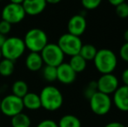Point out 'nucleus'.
I'll return each instance as SVG.
<instances>
[{
    "instance_id": "obj_17",
    "label": "nucleus",
    "mask_w": 128,
    "mask_h": 127,
    "mask_svg": "<svg viewBox=\"0 0 128 127\" xmlns=\"http://www.w3.org/2000/svg\"><path fill=\"white\" fill-rule=\"evenodd\" d=\"M68 64H70V66L72 68V70L75 72L79 73L86 70V65H87V61L84 58H83L79 54H78L71 57Z\"/></svg>"
},
{
    "instance_id": "obj_13",
    "label": "nucleus",
    "mask_w": 128,
    "mask_h": 127,
    "mask_svg": "<svg viewBox=\"0 0 128 127\" xmlns=\"http://www.w3.org/2000/svg\"><path fill=\"white\" fill-rule=\"evenodd\" d=\"M112 102L120 111L125 112H128V86H118L113 93Z\"/></svg>"
},
{
    "instance_id": "obj_27",
    "label": "nucleus",
    "mask_w": 128,
    "mask_h": 127,
    "mask_svg": "<svg viewBox=\"0 0 128 127\" xmlns=\"http://www.w3.org/2000/svg\"><path fill=\"white\" fill-rule=\"evenodd\" d=\"M10 30H12V24L10 23L6 22V21L2 19L0 21V33L2 35H6V34L10 33Z\"/></svg>"
},
{
    "instance_id": "obj_36",
    "label": "nucleus",
    "mask_w": 128,
    "mask_h": 127,
    "mask_svg": "<svg viewBox=\"0 0 128 127\" xmlns=\"http://www.w3.org/2000/svg\"><path fill=\"white\" fill-rule=\"evenodd\" d=\"M124 39H125L126 43H128V29L124 33Z\"/></svg>"
},
{
    "instance_id": "obj_37",
    "label": "nucleus",
    "mask_w": 128,
    "mask_h": 127,
    "mask_svg": "<svg viewBox=\"0 0 128 127\" xmlns=\"http://www.w3.org/2000/svg\"><path fill=\"white\" fill-rule=\"evenodd\" d=\"M3 58V55H2V51H1V49H0V60H1V58Z\"/></svg>"
},
{
    "instance_id": "obj_25",
    "label": "nucleus",
    "mask_w": 128,
    "mask_h": 127,
    "mask_svg": "<svg viewBox=\"0 0 128 127\" xmlns=\"http://www.w3.org/2000/svg\"><path fill=\"white\" fill-rule=\"evenodd\" d=\"M96 92H98L97 88V81H91L87 85L84 91V95L87 99H90L91 97Z\"/></svg>"
},
{
    "instance_id": "obj_26",
    "label": "nucleus",
    "mask_w": 128,
    "mask_h": 127,
    "mask_svg": "<svg viewBox=\"0 0 128 127\" xmlns=\"http://www.w3.org/2000/svg\"><path fill=\"white\" fill-rule=\"evenodd\" d=\"M115 10H116V14L121 18H126L128 17V3L124 2V3H120V4L117 5L115 7Z\"/></svg>"
},
{
    "instance_id": "obj_15",
    "label": "nucleus",
    "mask_w": 128,
    "mask_h": 127,
    "mask_svg": "<svg viewBox=\"0 0 128 127\" xmlns=\"http://www.w3.org/2000/svg\"><path fill=\"white\" fill-rule=\"evenodd\" d=\"M42 57L39 52H30L28 54L26 59V66L30 71H38L43 68Z\"/></svg>"
},
{
    "instance_id": "obj_33",
    "label": "nucleus",
    "mask_w": 128,
    "mask_h": 127,
    "mask_svg": "<svg viewBox=\"0 0 128 127\" xmlns=\"http://www.w3.org/2000/svg\"><path fill=\"white\" fill-rule=\"evenodd\" d=\"M5 39H6V37H5L4 35H2L1 33H0V49H1V47L3 46L4 43Z\"/></svg>"
},
{
    "instance_id": "obj_22",
    "label": "nucleus",
    "mask_w": 128,
    "mask_h": 127,
    "mask_svg": "<svg viewBox=\"0 0 128 127\" xmlns=\"http://www.w3.org/2000/svg\"><path fill=\"white\" fill-rule=\"evenodd\" d=\"M14 69H15V64L14 62L12 60L4 59L0 60V75L3 77H10L12 73L14 72Z\"/></svg>"
},
{
    "instance_id": "obj_28",
    "label": "nucleus",
    "mask_w": 128,
    "mask_h": 127,
    "mask_svg": "<svg viewBox=\"0 0 128 127\" xmlns=\"http://www.w3.org/2000/svg\"><path fill=\"white\" fill-rule=\"evenodd\" d=\"M120 57L123 61L128 63V43H125L122 44V46L120 49Z\"/></svg>"
},
{
    "instance_id": "obj_7",
    "label": "nucleus",
    "mask_w": 128,
    "mask_h": 127,
    "mask_svg": "<svg viewBox=\"0 0 128 127\" xmlns=\"http://www.w3.org/2000/svg\"><path fill=\"white\" fill-rule=\"evenodd\" d=\"M40 55L46 65L58 67L64 62V54L57 44H47L41 51Z\"/></svg>"
},
{
    "instance_id": "obj_4",
    "label": "nucleus",
    "mask_w": 128,
    "mask_h": 127,
    "mask_svg": "<svg viewBox=\"0 0 128 127\" xmlns=\"http://www.w3.org/2000/svg\"><path fill=\"white\" fill-rule=\"evenodd\" d=\"M24 40L18 37H10L5 39L1 47L2 55L4 58L15 62L26 51Z\"/></svg>"
},
{
    "instance_id": "obj_35",
    "label": "nucleus",
    "mask_w": 128,
    "mask_h": 127,
    "mask_svg": "<svg viewBox=\"0 0 128 127\" xmlns=\"http://www.w3.org/2000/svg\"><path fill=\"white\" fill-rule=\"evenodd\" d=\"M24 0H10V3H17V4H22Z\"/></svg>"
},
{
    "instance_id": "obj_39",
    "label": "nucleus",
    "mask_w": 128,
    "mask_h": 127,
    "mask_svg": "<svg viewBox=\"0 0 128 127\" xmlns=\"http://www.w3.org/2000/svg\"><path fill=\"white\" fill-rule=\"evenodd\" d=\"M126 127H128V126H126Z\"/></svg>"
},
{
    "instance_id": "obj_29",
    "label": "nucleus",
    "mask_w": 128,
    "mask_h": 127,
    "mask_svg": "<svg viewBox=\"0 0 128 127\" xmlns=\"http://www.w3.org/2000/svg\"><path fill=\"white\" fill-rule=\"evenodd\" d=\"M37 127H58V124L54 120L44 119V120L41 121L40 123H38Z\"/></svg>"
},
{
    "instance_id": "obj_41",
    "label": "nucleus",
    "mask_w": 128,
    "mask_h": 127,
    "mask_svg": "<svg viewBox=\"0 0 128 127\" xmlns=\"http://www.w3.org/2000/svg\"><path fill=\"white\" fill-rule=\"evenodd\" d=\"M0 127H1V126H0Z\"/></svg>"
},
{
    "instance_id": "obj_6",
    "label": "nucleus",
    "mask_w": 128,
    "mask_h": 127,
    "mask_svg": "<svg viewBox=\"0 0 128 127\" xmlns=\"http://www.w3.org/2000/svg\"><path fill=\"white\" fill-rule=\"evenodd\" d=\"M92 112L98 116H104L111 111L112 100L110 95L96 92L89 99Z\"/></svg>"
},
{
    "instance_id": "obj_40",
    "label": "nucleus",
    "mask_w": 128,
    "mask_h": 127,
    "mask_svg": "<svg viewBox=\"0 0 128 127\" xmlns=\"http://www.w3.org/2000/svg\"><path fill=\"white\" fill-rule=\"evenodd\" d=\"M0 1H2V0H0Z\"/></svg>"
},
{
    "instance_id": "obj_32",
    "label": "nucleus",
    "mask_w": 128,
    "mask_h": 127,
    "mask_svg": "<svg viewBox=\"0 0 128 127\" xmlns=\"http://www.w3.org/2000/svg\"><path fill=\"white\" fill-rule=\"evenodd\" d=\"M108 2H109L112 6L116 7L117 5H118V4H120V3L126 2V0H108Z\"/></svg>"
},
{
    "instance_id": "obj_16",
    "label": "nucleus",
    "mask_w": 128,
    "mask_h": 127,
    "mask_svg": "<svg viewBox=\"0 0 128 127\" xmlns=\"http://www.w3.org/2000/svg\"><path fill=\"white\" fill-rule=\"evenodd\" d=\"M24 107L30 111H36L41 108V101L39 95L34 92H28L22 98Z\"/></svg>"
},
{
    "instance_id": "obj_8",
    "label": "nucleus",
    "mask_w": 128,
    "mask_h": 127,
    "mask_svg": "<svg viewBox=\"0 0 128 127\" xmlns=\"http://www.w3.org/2000/svg\"><path fill=\"white\" fill-rule=\"evenodd\" d=\"M24 108L22 98L13 94L7 95L3 99H1L0 112H2V113L7 117L12 118L13 116L23 112Z\"/></svg>"
},
{
    "instance_id": "obj_38",
    "label": "nucleus",
    "mask_w": 128,
    "mask_h": 127,
    "mask_svg": "<svg viewBox=\"0 0 128 127\" xmlns=\"http://www.w3.org/2000/svg\"><path fill=\"white\" fill-rule=\"evenodd\" d=\"M0 108H1V98H0Z\"/></svg>"
},
{
    "instance_id": "obj_23",
    "label": "nucleus",
    "mask_w": 128,
    "mask_h": 127,
    "mask_svg": "<svg viewBox=\"0 0 128 127\" xmlns=\"http://www.w3.org/2000/svg\"><path fill=\"white\" fill-rule=\"evenodd\" d=\"M43 78L48 82H53L57 80V67L51 65H44L42 68Z\"/></svg>"
},
{
    "instance_id": "obj_1",
    "label": "nucleus",
    "mask_w": 128,
    "mask_h": 127,
    "mask_svg": "<svg viewBox=\"0 0 128 127\" xmlns=\"http://www.w3.org/2000/svg\"><path fill=\"white\" fill-rule=\"evenodd\" d=\"M95 68L102 74L112 73L118 65V58L112 50L103 48L97 51L93 59Z\"/></svg>"
},
{
    "instance_id": "obj_24",
    "label": "nucleus",
    "mask_w": 128,
    "mask_h": 127,
    "mask_svg": "<svg viewBox=\"0 0 128 127\" xmlns=\"http://www.w3.org/2000/svg\"><path fill=\"white\" fill-rule=\"evenodd\" d=\"M102 3V0H81L83 7L86 10H95L97 9Z\"/></svg>"
},
{
    "instance_id": "obj_11",
    "label": "nucleus",
    "mask_w": 128,
    "mask_h": 127,
    "mask_svg": "<svg viewBox=\"0 0 128 127\" xmlns=\"http://www.w3.org/2000/svg\"><path fill=\"white\" fill-rule=\"evenodd\" d=\"M87 26L86 17L83 14H77L69 19L67 24L68 33L80 37L84 33Z\"/></svg>"
},
{
    "instance_id": "obj_9",
    "label": "nucleus",
    "mask_w": 128,
    "mask_h": 127,
    "mask_svg": "<svg viewBox=\"0 0 128 127\" xmlns=\"http://www.w3.org/2000/svg\"><path fill=\"white\" fill-rule=\"evenodd\" d=\"M1 16L3 20L13 24L22 22L26 14L22 4L9 3L3 8Z\"/></svg>"
},
{
    "instance_id": "obj_5",
    "label": "nucleus",
    "mask_w": 128,
    "mask_h": 127,
    "mask_svg": "<svg viewBox=\"0 0 128 127\" xmlns=\"http://www.w3.org/2000/svg\"><path fill=\"white\" fill-rule=\"evenodd\" d=\"M57 44L64 55H68L70 57L78 54L83 45L80 37L70 33H64L60 36Z\"/></svg>"
},
{
    "instance_id": "obj_31",
    "label": "nucleus",
    "mask_w": 128,
    "mask_h": 127,
    "mask_svg": "<svg viewBox=\"0 0 128 127\" xmlns=\"http://www.w3.org/2000/svg\"><path fill=\"white\" fill-rule=\"evenodd\" d=\"M104 127H126V126L120 122H111L106 125Z\"/></svg>"
},
{
    "instance_id": "obj_3",
    "label": "nucleus",
    "mask_w": 128,
    "mask_h": 127,
    "mask_svg": "<svg viewBox=\"0 0 128 127\" xmlns=\"http://www.w3.org/2000/svg\"><path fill=\"white\" fill-rule=\"evenodd\" d=\"M26 49L30 52H41L48 44V37L43 30L39 28H32L26 32L23 39Z\"/></svg>"
},
{
    "instance_id": "obj_14",
    "label": "nucleus",
    "mask_w": 128,
    "mask_h": 127,
    "mask_svg": "<svg viewBox=\"0 0 128 127\" xmlns=\"http://www.w3.org/2000/svg\"><path fill=\"white\" fill-rule=\"evenodd\" d=\"M46 0H24L22 6L26 15L37 16L42 13L46 8Z\"/></svg>"
},
{
    "instance_id": "obj_20",
    "label": "nucleus",
    "mask_w": 128,
    "mask_h": 127,
    "mask_svg": "<svg viewBox=\"0 0 128 127\" xmlns=\"http://www.w3.org/2000/svg\"><path fill=\"white\" fill-rule=\"evenodd\" d=\"M28 89V85L26 84V82H24V80H17L12 85V94L23 98L29 92Z\"/></svg>"
},
{
    "instance_id": "obj_19",
    "label": "nucleus",
    "mask_w": 128,
    "mask_h": 127,
    "mask_svg": "<svg viewBox=\"0 0 128 127\" xmlns=\"http://www.w3.org/2000/svg\"><path fill=\"white\" fill-rule=\"evenodd\" d=\"M58 126V127H81V122L76 116L67 114L59 119Z\"/></svg>"
},
{
    "instance_id": "obj_18",
    "label": "nucleus",
    "mask_w": 128,
    "mask_h": 127,
    "mask_svg": "<svg viewBox=\"0 0 128 127\" xmlns=\"http://www.w3.org/2000/svg\"><path fill=\"white\" fill-rule=\"evenodd\" d=\"M10 124L12 127H30L32 121L27 114L20 112L12 118Z\"/></svg>"
},
{
    "instance_id": "obj_34",
    "label": "nucleus",
    "mask_w": 128,
    "mask_h": 127,
    "mask_svg": "<svg viewBox=\"0 0 128 127\" xmlns=\"http://www.w3.org/2000/svg\"><path fill=\"white\" fill-rule=\"evenodd\" d=\"M47 3H51V4H57V3H60L62 0H46Z\"/></svg>"
},
{
    "instance_id": "obj_2",
    "label": "nucleus",
    "mask_w": 128,
    "mask_h": 127,
    "mask_svg": "<svg viewBox=\"0 0 128 127\" xmlns=\"http://www.w3.org/2000/svg\"><path fill=\"white\" fill-rule=\"evenodd\" d=\"M41 101V107L49 112H55L58 110L63 105L64 98L61 92L53 85H47L44 87L39 94Z\"/></svg>"
},
{
    "instance_id": "obj_21",
    "label": "nucleus",
    "mask_w": 128,
    "mask_h": 127,
    "mask_svg": "<svg viewBox=\"0 0 128 127\" xmlns=\"http://www.w3.org/2000/svg\"><path fill=\"white\" fill-rule=\"evenodd\" d=\"M97 51H98V50H97V48L94 45L86 44L82 45L78 54L83 58H84L86 61H91V60L94 59L95 56L97 54Z\"/></svg>"
},
{
    "instance_id": "obj_12",
    "label": "nucleus",
    "mask_w": 128,
    "mask_h": 127,
    "mask_svg": "<svg viewBox=\"0 0 128 127\" xmlns=\"http://www.w3.org/2000/svg\"><path fill=\"white\" fill-rule=\"evenodd\" d=\"M77 73L68 63L63 62L57 67V79L64 85H71L76 79Z\"/></svg>"
},
{
    "instance_id": "obj_10",
    "label": "nucleus",
    "mask_w": 128,
    "mask_h": 127,
    "mask_svg": "<svg viewBox=\"0 0 128 127\" xmlns=\"http://www.w3.org/2000/svg\"><path fill=\"white\" fill-rule=\"evenodd\" d=\"M118 86H120V82H118V78L112 73L102 74L97 81L98 92L107 94V95L114 93L115 91L118 88Z\"/></svg>"
},
{
    "instance_id": "obj_30",
    "label": "nucleus",
    "mask_w": 128,
    "mask_h": 127,
    "mask_svg": "<svg viewBox=\"0 0 128 127\" xmlns=\"http://www.w3.org/2000/svg\"><path fill=\"white\" fill-rule=\"evenodd\" d=\"M121 79L124 83V85L128 86V68L125 69L121 74Z\"/></svg>"
}]
</instances>
